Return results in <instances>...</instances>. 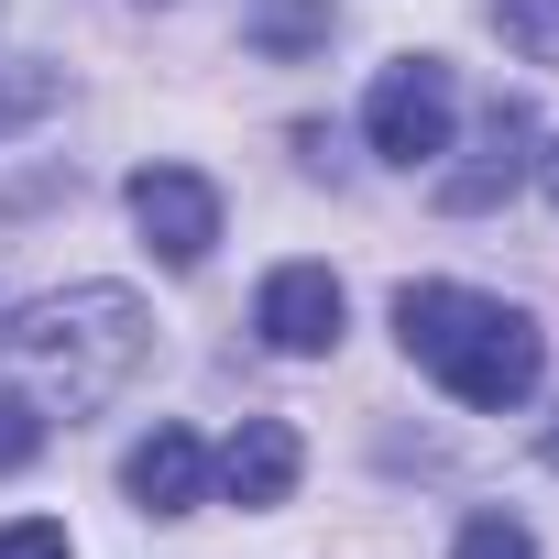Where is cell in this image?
<instances>
[{"label":"cell","instance_id":"cell-4","mask_svg":"<svg viewBox=\"0 0 559 559\" xmlns=\"http://www.w3.org/2000/svg\"><path fill=\"white\" fill-rule=\"evenodd\" d=\"M132 230H143V252L165 274H198L219 252V187L198 165H143L132 176Z\"/></svg>","mask_w":559,"mask_h":559},{"label":"cell","instance_id":"cell-2","mask_svg":"<svg viewBox=\"0 0 559 559\" xmlns=\"http://www.w3.org/2000/svg\"><path fill=\"white\" fill-rule=\"evenodd\" d=\"M143 352H154V319L132 286H67V297H34L12 319V362L34 373V406H56V417L110 406L143 373Z\"/></svg>","mask_w":559,"mask_h":559},{"label":"cell","instance_id":"cell-8","mask_svg":"<svg viewBox=\"0 0 559 559\" xmlns=\"http://www.w3.org/2000/svg\"><path fill=\"white\" fill-rule=\"evenodd\" d=\"M121 493L143 504V515H187L198 493H209V450H198V428H143L132 439V461H121Z\"/></svg>","mask_w":559,"mask_h":559},{"label":"cell","instance_id":"cell-1","mask_svg":"<svg viewBox=\"0 0 559 559\" xmlns=\"http://www.w3.org/2000/svg\"><path fill=\"white\" fill-rule=\"evenodd\" d=\"M395 341H406V362H417V373H439L472 417L526 406V395H537V373H548L537 319H526V308H504V297H472V286H395Z\"/></svg>","mask_w":559,"mask_h":559},{"label":"cell","instance_id":"cell-12","mask_svg":"<svg viewBox=\"0 0 559 559\" xmlns=\"http://www.w3.org/2000/svg\"><path fill=\"white\" fill-rule=\"evenodd\" d=\"M450 559H537V537H526V515H472Z\"/></svg>","mask_w":559,"mask_h":559},{"label":"cell","instance_id":"cell-5","mask_svg":"<svg viewBox=\"0 0 559 559\" xmlns=\"http://www.w3.org/2000/svg\"><path fill=\"white\" fill-rule=\"evenodd\" d=\"M341 319H352V297H341V274H330V263H274V274H263V297H252L263 352H286V362L341 352Z\"/></svg>","mask_w":559,"mask_h":559},{"label":"cell","instance_id":"cell-14","mask_svg":"<svg viewBox=\"0 0 559 559\" xmlns=\"http://www.w3.org/2000/svg\"><path fill=\"white\" fill-rule=\"evenodd\" d=\"M0 559H78V548H67L56 515H12V526H0Z\"/></svg>","mask_w":559,"mask_h":559},{"label":"cell","instance_id":"cell-13","mask_svg":"<svg viewBox=\"0 0 559 559\" xmlns=\"http://www.w3.org/2000/svg\"><path fill=\"white\" fill-rule=\"evenodd\" d=\"M34 450H45V406L34 395H0V472H23Z\"/></svg>","mask_w":559,"mask_h":559},{"label":"cell","instance_id":"cell-3","mask_svg":"<svg viewBox=\"0 0 559 559\" xmlns=\"http://www.w3.org/2000/svg\"><path fill=\"white\" fill-rule=\"evenodd\" d=\"M450 121H461V88H450L439 56H395L373 78V99H362V132H373L384 165H439L450 154Z\"/></svg>","mask_w":559,"mask_h":559},{"label":"cell","instance_id":"cell-10","mask_svg":"<svg viewBox=\"0 0 559 559\" xmlns=\"http://www.w3.org/2000/svg\"><path fill=\"white\" fill-rule=\"evenodd\" d=\"M56 99H67V78H56V67H0V143H12V132H34Z\"/></svg>","mask_w":559,"mask_h":559},{"label":"cell","instance_id":"cell-6","mask_svg":"<svg viewBox=\"0 0 559 559\" xmlns=\"http://www.w3.org/2000/svg\"><path fill=\"white\" fill-rule=\"evenodd\" d=\"M526 176H537V121H526V99H493V110H483L472 165H450V176H439V209H461V219H472V209H504Z\"/></svg>","mask_w":559,"mask_h":559},{"label":"cell","instance_id":"cell-15","mask_svg":"<svg viewBox=\"0 0 559 559\" xmlns=\"http://www.w3.org/2000/svg\"><path fill=\"white\" fill-rule=\"evenodd\" d=\"M537 187H548V209H559V143H548V154H537Z\"/></svg>","mask_w":559,"mask_h":559},{"label":"cell","instance_id":"cell-9","mask_svg":"<svg viewBox=\"0 0 559 559\" xmlns=\"http://www.w3.org/2000/svg\"><path fill=\"white\" fill-rule=\"evenodd\" d=\"M241 45H252V56H319V45H330V0H252V12H241Z\"/></svg>","mask_w":559,"mask_h":559},{"label":"cell","instance_id":"cell-7","mask_svg":"<svg viewBox=\"0 0 559 559\" xmlns=\"http://www.w3.org/2000/svg\"><path fill=\"white\" fill-rule=\"evenodd\" d=\"M297 472H308V450H297V428H286V417H241V428H230V450H219V493H230L241 515L286 504V493H297Z\"/></svg>","mask_w":559,"mask_h":559},{"label":"cell","instance_id":"cell-11","mask_svg":"<svg viewBox=\"0 0 559 559\" xmlns=\"http://www.w3.org/2000/svg\"><path fill=\"white\" fill-rule=\"evenodd\" d=\"M493 34H504L526 67H559V0H493Z\"/></svg>","mask_w":559,"mask_h":559}]
</instances>
